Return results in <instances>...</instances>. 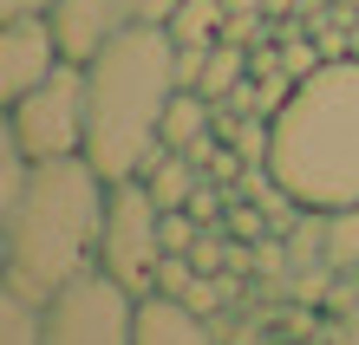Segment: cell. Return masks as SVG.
Returning a JSON list of instances; mask_svg holds the SVG:
<instances>
[{"label": "cell", "mask_w": 359, "mask_h": 345, "mask_svg": "<svg viewBox=\"0 0 359 345\" xmlns=\"http://www.w3.org/2000/svg\"><path fill=\"white\" fill-rule=\"evenodd\" d=\"M177 98V39L170 27H118L86 59V104L92 131L86 157L104 183L137 176L144 157L163 143V111Z\"/></svg>", "instance_id": "1"}, {"label": "cell", "mask_w": 359, "mask_h": 345, "mask_svg": "<svg viewBox=\"0 0 359 345\" xmlns=\"http://www.w3.org/2000/svg\"><path fill=\"white\" fill-rule=\"evenodd\" d=\"M268 169L307 215L359 202V59H327L274 111Z\"/></svg>", "instance_id": "2"}, {"label": "cell", "mask_w": 359, "mask_h": 345, "mask_svg": "<svg viewBox=\"0 0 359 345\" xmlns=\"http://www.w3.org/2000/svg\"><path fill=\"white\" fill-rule=\"evenodd\" d=\"M104 196L111 183L98 176L92 157H53L27 169L7 234V274L13 287H27L33 300H53L59 287H72L79 274L98 267V234H104Z\"/></svg>", "instance_id": "3"}, {"label": "cell", "mask_w": 359, "mask_h": 345, "mask_svg": "<svg viewBox=\"0 0 359 345\" xmlns=\"http://www.w3.org/2000/svg\"><path fill=\"white\" fill-rule=\"evenodd\" d=\"M13 137L33 163L53 157H86V131H92V104H86V66L79 59H59V66L33 85L27 98L13 104Z\"/></svg>", "instance_id": "4"}, {"label": "cell", "mask_w": 359, "mask_h": 345, "mask_svg": "<svg viewBox=\"0 0 359 345\" xmlns=\"http://www.w3.org/2000/svg\"><path fill=\"white\" fill-rule=\"evenodd\" d=\"M157 261H163V209L151 202L144 176H124V183H111V196H104L98 267L144 300V293H157Z\"/></svg>", "instance_id": "5"}, {"label": "cell", "mask_w": 359, "mask_h": 345, "mask_svg": "<svg viewBox=\"0 0 359 345\" xmlns=\"http://www.w3.org/2000/svg\"><path fill=\"white\" fill-rule=\"evenodd\" d=\"M46 345H137V293L104 267L79 274L46 300Z\"/></svg>", "instance_id": "6"}, {"label": "cell", "mask_w": 359, "mask_h": 345, "mask_svg": "<svg viewBox=\"0 0 359 345\" xmlns=\"http://www.w3.org/2000/svg\"><path fill=\"white\" fill-rule=\"evenodd\" d=\"M59 59H66V52H59V33H53L46 13L0 20V111H13V104L27 98Z\"/></svg>", "instance_id": "7"}, {"label": "cell", "mask_w": 359, "mask_h": 345, "mask_svg": "<svg viewBox=\"0 0 359 345\" xmlns=\"http://www.w3.org/2000/svg\"><path fill=\"white\" fill-rule=\"evenodd\" d=\"M46 20H53V33H59V52H66V59H79V66H86V59L104 46V39L124 27L118 0H59Z\"/></svg>", "instance_id": "8"}, {"label": "cell", "mask_w": 359, "mask_h": 345, "mask_svg": "<svg viewBox=\"0 0 359 345\" xmlns=\"http://www.w3.org/2000/svg\"><path fill=\"white\" fill-rule=\"evenodd\" d=\"M137 345H216L209 313L183 307L177 293H144L137 300Z\"/></svg>", "instance_id": "9"}, {"label": "cell", "mask_w": 359, "mask_h": 345, "mask_svg": "<svg viewBox=\"0 0 359 345\" xmlns=\"http://www.w3.org/2000/svg\"><path fill=\"white\" fill-rule=\"evenodd\" d=\"M27 169H33V157L20 150L13 118L0 111V267H7V234H13V209H20V189H27Z\"/></svg>", "instance_id": "10"}, {"label": "cell", "mask_w": 359, "mask_h": 345, "mask_svg": "<svg viewBox=\"0 0 359 345\" xmlns=\"http://www.w3.org/2000/svg\"><path fill=\"white\" fill-rule=\"evenodd\" d=\"M144 189H151V202L170 215V209H189V196L203 189V163L189 157V150H163L157 169L144 176Z\"/></svg>", "instance_id": "11"}, {"label": "cell", "mask_w": 359, "mask_h": 345, "mask_svg": "<svg viewBox=\"0 0 359 345\" xmlns=\"http://www.w3.org/2000/svg\"><path fill=\"white\" fill-rule=\"evenodd\" d=\"M0 345H46V300L0 274Z\"/></svg>", "instance_id": "12"}, {"label": "cell", "mask_w": 359, "mask_h": 345, "mask_svg": "<svg viewBox=\"0 0 359 345\" xmlns=\"http://www.w3.org/2000/svg\"><path fill=\"white\" fill-rule=\"evenodd\" d=\"M222 20H229L222 0H183V7L170 13V39H177V46H216Z\"/></svg>", "instance_id": "13"}, {"label": "cell", "mask_w": 359, "mask_h": 345, "mask_svg": "<svg viewBox=\"0 0 359 345\" xmlns=\"http://www.w3.org/2000/svg\"><path fill=\"white\" fill-rule=\"evenodd\" d=\"M255 72L248 66V46H236V39H216V46H209V66H203V98H236V85Z\"/></svg>", "instance_id": "14"}, {"label": "cell", "mask_w": 359, "mask_h": 345, "mask_svg": "<svg viewBox=\"0 0 359 345\" xmlns=\"http://www.w3.org/2000/svg\"><path fill=\"white\" fill-rule=\"evenodd\" d=\"M327 261L333 267H359V202L327 215Z\"/></svg>", "instance_id": "15"}, {"label": "cell", "mask_w": 359, "mask_h": 345, "mask_svg": "<svg viewBox=\"0 0 359 345\" xmlns=\"http://www.w3.org/2000/svg\"><path fill=\"white\" fill-rule=\"evenodd\" d=\"M222 228H229V241H268L274 234V222H268V209L262 202H229V215H222Z\"/></svg>", "instance_id": "16"}, {"label": "cell", "mask_w": 359, "mask_h": 345, "mask_svg": "<svg viewBox=\"0 0 359 345\" xmlns=\"http://www.w3.org/2000/svg\"><path fill=\"white\" fill-rule=\"evenodd\" d=\"M196 274H203V267L189 261V254H177V248H170V254L157 261V293H177V300H183V293H189V280H196Z\"/></svg>", "instance_id": "17"}, {"label": "cell", "mask_w": 359, "mask_h": 345, "mask_svg": "<svg viewBox=\"0 0 359 345\" xmlns=\"http://www.w3.org/2000/svg\"><path fill=\"white\" fill-rule=\"evenodd\" d=\"M183 7V0H118L124 27H170V13Z\"/></svg>", "instance_id": "18"}, {"label": "cell", "mask_w": 359, "mask_h": 345, "mask_svg": "<svg viewBox=\"0 0 359 345\" xmlns=\"http://www.w3.org/2000/svg\"><path fill=\"white\" fill-rule=\"evenodd\" d=\"M203 66H209V46H177V85L183 92H203Z\"/></svg>", "instance_id": "19"}, {"label": "cell", "mask_w": 359, "mask_h": 345, "mask_svg": "<svg viewBox=\"0 0 359 345\" xmlns=\"http://www.w3.org/2000/svg\"><path fill=\"white\" fill-rule=\"evenodd\" d=\"M59 0H0V20H27V13H53Z\"/></svg>", "instance_id": "20"}]
</instances>
